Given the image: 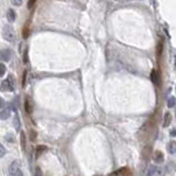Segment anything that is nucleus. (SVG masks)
<instances>
[{
  "label": "nucleus",
  "mask_w": 176,
  "mask_h": 176,
  "mask_svg": "<svg viewBox=\"0 0 176 176\" xmlns=\"http://www.w3.org/2000/svg\"><path fill=\"white\" fill-rule=\"evenodd\" d=\"M131 175V171L127 168V167H122V168H119L117 171L113 172L111 176H130Z\"/></svg>",
  "instance_id": "39448f33"
},
{
  "label": "nucleus",
  "mask_w": 176,
  "mask_h": 176,
  "mask_svg": "<svg viewBox=\"0 0 176 176\" xmlns=\"http://www.w3.org/2000/svg\"><path fill=\"white\" fill-rule=\"evenodd\" d=\"M36 176H43L40 167H36Z\"/></svg>",
  "instance_id": "b1692460"
},
{
  "label": "nucleus",
  "mask_w": 176,
  "mask_h": 176,
  "mask_svg": "<svg viewBox=\"0 0 176 176\" xmlns=\"http://www.w3.org/2000/svg\"><path fill=\"white\" fill-rule=\"evenodd\" d=\"M167 106H168L170 108L175 106V98H174V96H171L170 99L167 100Z\"/></svg>",
  "instance_id": "f3484780"
},
{
  "label": "nucleus",
  "mask_w": 176,
  "mask_h": 176,
  "mask_svg": "<svg viewBox=\"0 0 176 176\" xmlns=\"http://www.w3.org/2000/svg\"><path fill=\"white\" fill-rule=\"evenodd\" d=\"M6 153H7V151H6V147L2 144H0V158L4 157V156L6 155Z\"/></svg>",
  "instance_id": "aec40b11"
},
{
  "label": "nucleus",
  "mask_w": 176,
  "mask_h": 176,
  "mask_svg": "<svg viewBox=\"0 0 176 176\" xmlns=\"http://www.w3.org/2000/svg\"><path fill=\"white\" fill-rule=\"evenodd\" d=\"M29 33H30V30H29V27L28 26H24L22 29V37L23 39H27L29 37Z\"/></svg>",
  "instance_id": "a211bd4d"
},
{
  "label": "nucleus",
  "mask_w": 176,
  "mask_h": 176,
  "mask_svg": "<svg viewBox=\"0 0 176 176\" xmlns=\"http://www.w3.org/2000/svg\"><path fill=\"white\" fill-rule=\"evenodd\" d=\"M151 80L153 82V84L158 85L159 81H158V73L156 70H152V72H151Z\"/></svg>",
  "instance_id": "9b49d317"
},
{
  "label": "nucleus",
  "mask_w": 176,
  "mask_h": 176,
  "mask_svg": "<svg viewBox=\"0 0 176 176\" xmlns=\"http://www.w3.org/2000/svg\"><path fill=\"white\" fill-rule=\"evenodd\" d=\"M0 90L4 91V92L14 90V79L12 75H9L8 79H6L0 83Z\"/></svg>",
  "instance_id": "f03ea898"
},
{
  "label": "nucleus",
  "mask_w": 176,
  "mask_h": 176,
  "mask_svg": "<svg viewBox=\"0 0 176 176\" xmlns=\"http://www.w3.org/2000/svg\"><path fill=\"white\" fill-rule=\"evenodd\" d=\"M10 117V108H4L0 112V119L1 120H7Z\"/></svg>",
  "instance_id": "2eb2a0df"
},
{
  "label": "nucleus",
  "mask_w": 176,
  "mask_h": 176,
  "mask_svg": "<svg viewBox=\"0 0 176 176\" xmlns=\"http://www.w3.org/2000/svg\"><path fill=\"white\" fill-rule=\"evenodd\" d=\"M176 143H175V141H171L170 143H168V145H167V151H168V153L170 154H175V152H176Z\"/></svg>",
  "instance_id": "4468645a"
},
{
  "label": "nucleus",
  "mask_w": 176,
  "mask_h": 176,
  "mask_svg": "<svg viewBox=\"0 0 176 176\" xmlns=\"http://www.w3.org/2000/svg\"><path fill=\"white\" fill-rule=\"evenodd\" d=\"M24 110H26V112L28 114H31L32 111H33V105H32L31 100L29 99V98L24 99Z\"/></svg>",
  "instance_id": "6e6552de"
},
{
  "label": "nucleus",
  "mask_w": 176,
  "mask_h": 176,
  "mask_svg": "<svg viewBox=\"0 0 176 176\" xmlns=\"http://www.w3.org/2000/svg\"><path fill=\"white\" fill-rule=\"evenodd\" d=\"M9 173L11 176H23V173L20 168L19 161H14L9 166Z\"/></svg>",
  "instance_id": "7ed1b4c3"
},
{
  "label": "nucleus",
  "mask_w": 176,
  "mask_h": 176,
  "mask_svg": "<svg viewBox=\"0 0 176 176\" xmlns=\"http://www.w3.org/2000/svg\"><path fill=\"white\" fill-rule=\"evenodd\" d=\"M23 62H24V63H27L28 62V50H26L24 55H23Z\"/></svg>",
  "instance_id": "a878e982"
},
{
  "label": "nucleus",
  "mask_w": 176,
  "mask_h": 176,
  "mask_svg": "<svg viewBox=\"0 0 176 176\" xmlns=\"http://www.w3.org/2000/svg\"><path fill=\"white\" fill-rule=\"evenodd\" d=\"M12 4L14 6H20L22 4V0H12Z\"/></svg>",
  "instance_id": "393cba45"
},
{
  "label": "nucleus",
  "mask_w": 176,
  "mask_h": 176,
  "mask_svg": "<svg viewBox=\"0 0 176 176\" xmlns=\"http://www.w3.org/2000/svg\"><path fill=\"white\" fill-rule=\"evenodd\" d=\"M2 37L5 38L6 41L8 42H14L16 41V32H14V28L10 24H6L4 26L2 29Z\"/></svg>",
  "instance_id": "f257e3e1"
},
{
  "label": "nucleus",
  "mask_w": 176,
  "mask_h": 176,
  "mask_svg": "<svg viewBox=\"0 0 176 176\" xmlns=\"http://www.w3.org/2000/svg\"><path fill=\"white\" fill-rule=\"evenodd\" d=\"M172 122V115L170 112H166L165 115H164V122H163V127H167L170 126V124Z\"/></svg>",
  "instance_id": "9d476101"
},
{
  "label": "nucleus",
  "mask_w": 176,
  "mask_h": 176,
  "mask_svg": "<svg viewBox=\"0 0 176 176\" xmlns=\"http://www.w3.org/2000/svg\"><path fill=\"white\" fill-rule=\"evenodd\" d=\"M37 0H28V9H32L33 6L36 5Z\"/></svg>",
  "instance_id": "4be33fe9"
},
{
  "label": "nucleus",
  "mask_w": 176,
  "mask_h": 176,
  "mask_svg": "<svg viewBox=\"0 0 176 176\" xmlns=\"http://www.w3.org/2000/svg\"><path fill=\"white\" fill-rule=\"evenodd\" d=\"M162 51H163V42H159V43L157 45V50H156V54H157V57H161Z\"/></svg>",
  "instance_id": "6ab92c4d"
},
{
  "label": "nucleus",
  "mask_w": 176,
  "mask_h": 176,
  "mask_svg": "<svg viewBox=\"0 0 176 176\" xmlns=\"http://www.w3.org/2000/svg\"><path fill=\"white\" fill-rule=\"evenodd\" d=\"M20 142H21V147L23 151H26L27 149V137H26V133L21 131L20 133Z\"/></svg>",
  "instance_id": "f8f14e48"
},
{
  "label": "nucleus",
  "mask_w": 176,
  "mask_h": 176,
  "mask_svg": "<svg viewBox=\"0 0 176 176\" xmlns=\"http://www.w3.org/2000/svg\"><path fill=\"white\" fill-rule=\"evenodd\" d=\"M5 100L2 99V98H0V108H2L4 106H5Z\"/></svg>",
  "instance_id": "cd10ccee"
},
{
  "label": "nucleus",
  "mask_w": 176,
  "mask_h": 176,
  "mask_svg": "<svg viewBox=\"0 0 176 176\" xmlns=\"http://www.w3.org/2000/svg\"><path fill=\"white\" fill-rule=\"evenodd\" d=\"M36 139H37V133L33 131V130H31V131H30V140L34 141Z\"/></svg>",
  "instance_id": "5701e85b"
},
{
  "label": "nucleus",
  "mask_w": 176,
  "mask_h": 176,
  "mask_svg": "<svg viewBox=\"0 0 176 176\" xmlns=\"http://www.w3.org/2000/svg\"><path fill=\"white\" fill-rule=\"evenodd\" d=\"M164 154L161 152V151H155L153 154V161L156 164H162L164 162Z\"/></svg>",
  "instance_id": "423d86ee"
},
{
  "label": "nucleus",
  "mask_w": 176,
  "mask_h": 176,
  "mask_svg": "<svg viewBox=\"0 0 176 176\" xmlns=\"http://www.w3.org/2000/svg\"><path fill=\"white\" fill-rule=\"evenodd\" d=\"M26 77H27V71L23 72V79H22V86L26 85Z\"/></svg>",
  "instance_id": "bb28decb"
},
{
  "label": "nucleus",
  "mask_w": 176,
  "mask_h": 176,
  "mask_svg": "<svg viewBox=\"0 0 176 176\" xmlns=\"http://www.w3.org/2000/svg\"><path fill=\"white\" fill-rule=\"evenodd\" d=\"M146 176H163V170L157 165H149L146 170Z\"/></svg>",
  "instance_id": "20e7f679"
},
{
  "label": "nucleus",
  "mask_w": 176,
  "mask_h": 176,
  "mask_svg": "<svg viewBox=\"0 0 176 176\" xmlns=\"http://www.w3.org/2000/svg\"><path fill=\"white\" fill-rule=\"evenodd\" d=\"M16 17H17V14H16L14 9L8 10V12H7V19H8L9 22H14V20H16Z\"/></svg>",
  "instance_id": "ddd939ff"
},
{
  "label": "nucleus",
  "mask_w": 176,
  "mask_h": 176,
  "mask_svg": "<svg viewBox=\"0 0 176 176\" xmlns=\"http://www.w3.org/2000/svg\"><path fill=\"white\" fill-rule=\"evenodd\" d=\"M5 73H6V65L2 63H0V77L5 75Z\"/></svg>",
  "instance_id": "412c9836"
},
{
  "label": "nucleus",
  "mask_w": 176,
  "mask_h": 176,
  "mask_svg": "<svg viewBox=\"0 0 176 176\" xmlns=\"http://www.w3.org/2000/svg\"><path fill=\"white\" fill-rule=\"evenodd\" d=\"M171 136H173V137L175 136V129H174V130H172V132H171Z\"/></svg>",
  "instance_id": "c85d7f7f"
},
{
  "label": "nucleus",
  "mask_w": 176,
  "mask_h": 176,
  "mask_svg": "<svg viewBox=\"0 0 176 176\" xmlns=\"http://www.w3.org/2000/svg\"><path fill=\"white\" fill-rule=\"evenodd\" d=\"M45 151H47V146H45V145H38L36 147V151H34L36 157H40Z\"/></svg>",
  "instance_id": "1a4fd4ad"
},
{
  "label": "nucleus",
  "mask_w": 176,
  "mask_h": 176,
  "mask_svg": "<svg viewBox=\"0 0 176 176\" xmlns=\"http://www.w3.org/2000/svg\"><path fill=\"white\" fill-rule=\"evenodd\" d=\"M14 129L17 130V131H20V119H19L18 114L14 116Z\"/></svg>",
  "instance_id": "dca6fc26"
},
{
  "label": "nucleus",
  "mask_w": 176,
  "mask_h": 176,
  "mask_svg": "<svg viewBox=\"0 0 176 176\" xmlns=\"http://www.w3.org/2000/svg\"><path fill=\"white\" fill-rule=\"evenodd\" d=\"M11 58V51L9 49H4L0 51V61H9Z\"/></svg>",
  "instance_id": "0eeeda50"
}]
</instances>
